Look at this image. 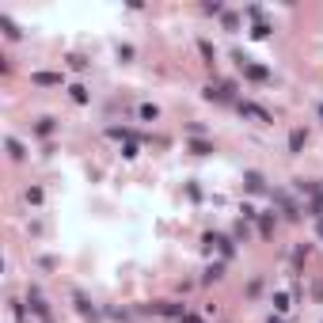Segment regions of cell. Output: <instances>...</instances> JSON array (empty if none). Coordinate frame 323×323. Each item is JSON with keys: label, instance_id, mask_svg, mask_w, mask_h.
<instances>
[{"label": "cell", "instance_id": "cell-1", "mask_svg": "<svg viewBox=\"0 0 323 323\" xmlns=\"http://www.w3.org/2000/svg\"><path fill=\"white\" fill-rule=\"evenodd\" d=\"M236 61H240V69H243V76H251V80H259V84H266L270 80V69L266 65H255L251 57H243V54H232Z\"/></svg>", "mask_w": 323, "mask_h": 323}, {"label": "cell", "instance_id": "cell-2", "mask_svg": "<svg viewBox=\"0 0 323 323\" xmlns=\"http://www.w3.org/2000/svg\"><path fill=\"white\" fill-rule=\"evenodd\" d=\"M232 91H236L232 80H217V84L206 88V99H213V103H232Z\"/></svg>", "mask_w": 323, "mask_h": 323}, {"label": "cell", "instance_id": "cell-3", "mask_svg": "<svg viewBox=\"0 0 323 323\" xmlns=\"http://www.w3.org/2000/svg\"><path fill=\"white\" fill-rule=\"evenodd\" d=\"M240 114H243V118H255V122H263V126L274 122V114H270L266 107H259V103H240Z\"/></svg>", "mask_w": 323, "mask_h": 323}, {"label": "cell", "instance_id": "cell-4", "mask_svg": "<svg viewBox=\"0 0 323 323\" xmlns=\"http://www.w3.org/2000/svg\"><path fill=\"white\" fill-rule=\"evenodd\" d=\"M152 312H160L167 320H183L187 316V304H175V300H160V304H152Z\"/></svg>", "mask_w": 323, "mask_h": 323}, {"label": "cell", "instance_id": "cell-5", "mask_svg": "<svg viewBox=\"0 0 323 323\" xmlns=\"http://www.w3.org/2000/svg\"><path fill=\"white\" fill-rule=\"evenodd\" d=\"M202 243H206L209 251L217 247L220 255H232V240H228V236H220V232H206V240H202Z\"/></svg>", "mask_w": 323, "mask_h": 323}, {"label": "cell", "instance_id": "cell-6", "mask_svg": "<svg viewBox=\"0 0 323 323\" xmlns=\"http://www.w3.org/2000/svg\"><path fill=\"white\" fill-rule=\"evenodd\" d=\"M27 300H30V308H34V316H42V320L50 323V308H46L42 293H38V289H30V293H27Z\"/></svg>", "mask_w": 323, "mask_h": 323}, {"label": "cell", "instance_id": "cell-7", "mask_svg": "<svg viewBox=\"0 0 323 323\" xmlns=\"http://www.w3.org/2000/svg\"><path fill=\"white\" fill-rule=\"evenodd\" d=\"M304 145H308V133H304V130L289 133V152H293V156H296V152H304Z\"/></svg>", "mask_w": 323, "mask_h": 323}, {"label": "cell", "instance_id": "cell-8", "mask_svg": "<svg viewBox=\"0 0 323 323\" xmlns=\"http://www.w3.org/2000/svg\"><path fill=\"white\" fill-rule=\"evenodd\" d=\"M243 183H247L251 194H263V190H266V179L259 175V171H247V175H243Z\"/></svg>", "mask_w": 323, "mask_h": 323}, {"label": "cell", "instance_id": "cell-9", "mask_svg": "<svg viewBox=\"0 0 323 323\" xmlns=\"http://www.w3.org/2000/svg\"><path fill=\"white\" fill-rule=\"evenodd\" d=\"M73 300H76V308H80V316H95V304L84 293H73Z\"/></svg>", "mask_w": 323, "mask_h": 323}, {"label": "cell", "instance_id": "cell-10", "mask_svg": "<svg viewBox=\"0 0 323 323\" xmlns=\"http://www.w3.org/2000/svg\"><path fill=\"white\" fill-rule=\"evenodd\" d=\"M34 84H61V73H34Z\"/></svg>", "mask_w": 323, "mask_h": 323}, {"label": "cell", "instance_id": "cell-11", "mask_svg": "<svg viewBox=\"0 0 323 323\" xmlns=\"http://www.w3.org/2000/svg\"><path fill=\"white\" fill-rule=\"evenodd\" d=\"M190 152H194V156H209V152H213V145H209V141H198V137H194V141H190Z\"/></svg>", "mask_w": 323, "mask_h": 323}, {"label": "cell", "instance_id": "cell-12", "mask_svg": "<svg viewBox=\"0 0 323 323\" xmlns=\"http://www.w3.org/2000/svg\"><path fill=\"white\" fill-rule=\"evenodd\" d=\"M141 118H145V122H156V118H160V107H152V103H141Z\"/></svg>", "mask_w": 323, "mask_h": 323}, {"label": "cell", "instance_id": "cell-13", "mask_svg": "<svg viewBox=\"0 0 323 323\" xmlns=\"http://www.w3.org/2000/svg\"><path fill=\"white\" fill-rule=\"evenodd\" d=\"M34 130H38V137H50V133H54V118H38Z\"/></svg>", "mask_w": 323, "mask_h": 323}, {"label": "cell", "instance_id": "cell-14", "mask_svg": "<svg viewBox=\"0 0 323 323\" xmlns=\"http://www.w3.org/2000/svg\"><path fill=\"white\" fill-rule=\"evenodd\" d=\"M251 38H270V23H263V19H259V23H255V30H251Z\"/></svg>", "mask_w": 323, "mask_h": 323}, {"label": "cell", "instance_id": "cell-15", "mask_svg": "<svg viewBox=\"0 0 323 323\" xmlns=\"http://www.w3.org/2000/svg\"><path fill=\"white\" fill-rule=\"evenodd\" d=\"M69 91H73V99H76V103H88V88H84V84H73Z\"/></svg>", "mask_w": 323, "mask_h": 323}, {"label": "cell", "instance_id": "cell-16", "mask_svg": "<svg viewBox=\"0 0 323 323\" xmlns=\"http://www.w3.org/2000/svg\"><path fill=\"white\" fill-rule=\"evenodd\" d=\"M4 145H8V152H12L15 160H23V145H19V141H15V137H8V141H4Z\"/></svg>", "mask_w": 323, "mask_h": 323}, {"label": "cell", "instance_id": "cell-17", "mask_svg": "<svg viewBox=\"0 0 323 323\" xmlns=\"http://www.w3.org/2000/svg\"><path fill=\"white\" fill-rule=\"evenodd\" d=\"M198 50H202V57H206L209 65H213V57H217V50H213V46H209L206 38H202V42H198Z\"/></svg>", "mask_w": 323, "mask_h": 323}, {"label": "cell", "instance_id": "cell-18", "mask_svg": "<svg viewBox=\"0 0 323 323\" xmlns=\"http://www.w3.org/2000/svg\"><path fill=\"white\" fill-rule=\"evenodd\" d=\"M274 308H278V312H289V293H274Z\"/></svg>", "mask_w": 323, "mask_h": 323}, {"label": "cell", "instance_id": "cell-19", "mask_svg": "<svg viewBox=\"0 0 323 323\" xmlns=\"http://www.w3.org/2000/svg\"><path fill=\"white\" fill-rule=\"evenodd\" d=\"M0 23H4V30H8V38H19V27H15L8 15H0Z\"/></svg>", "mask_w": 323, "mask_h": 323}, {"label": "cell", "instance_id": "cell-20", "mask_svg": "<svg viewBox=\"0 0 323 323\" xmlns=\"http://www.w3.org/2000/svg\"><path fill=\"white\" fill-rule=\"evenodd\" d=\"M240 27V15H232V12H224V30H236Z\"/></svg>", "mask_w": 323, "mask_h": 323}, {"label": "cell", "instance_id": "cell-21", "mask_svg": "<svg viewBox=\"0 0 323 323\" xmlns=\"http://www.w3.org/2000/svg\"><path fill=\"white\" fill-rule=\"evenodd\" d=\"M220 270H224V266H220V263H213V266L206 270V281H217V278H220Z\"/></svg>", "mask_w": 323, "mask_h": 323}, {"label": "cell", "instance_id": "cell-22", "mask_svg": "<svg viewBox=\"0 0 323 323\" xmlns=\"http://www.w3.org/2000/svg\"><path fill=\"white\" fill-rule=\"evenodd\" d=\"M259 232H263V236H270V232H274V217H263V224H259Z\"/></svg>", "mask_w": 323, "mask_h": 323}, {"label": "cell", "instance_id": "cell-23", "mask_svg": "<svg viewBox=\"0 0 323 323\" xmlns=\"http://www.w3.org/2000/svg\"><path fill=\"white\" fill-rule=\"evenodd\" d=\"M179 323H202V316H190V312H187V316H183Z\"/></svg>", "mask_w": 323, "mask_h": 323}, {"label": "cell", "instance_id": "cell-24", "mask_svg": "<svg viewBox=\"0 0 323 323\" xmlns=\"http://www.w3.org/2000/svg\"><path fill=\"white\" fill-rule=\"evenodd\" d=\"M316 232H320V240H323V217H320V220H316Z\"/></svg>", "mask_w": 323, "mask_h": 323}, {"label": "cell", "instance_id": "cell-25", "mask_svg": "<svg viewBox=\"0 0 323 323\" xmlns=\"http://www.w3.org/2000/svg\"><path fill=\"white\" fill-rule=\"evenodd\" d=\"M320 118H323V103H320Z\"/></svg>", "mask_w": 323, "mask_h": 323}]
</instances>
